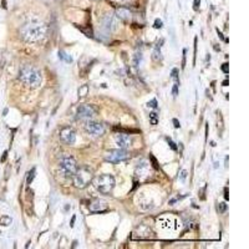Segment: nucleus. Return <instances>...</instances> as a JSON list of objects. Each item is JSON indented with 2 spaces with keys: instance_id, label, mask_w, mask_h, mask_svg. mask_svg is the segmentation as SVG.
Instances as JSON below:
<instances>
[{
  "instance_id": "obj_1",
  "label": "nucleus",
  "mask_w": 249,
  "mask_h": 249,
  "mask_svg": "<svg viewBox=\"0 0 249 249\" xmlns=\"http://www.w3.org/2000/svg\"><path fill=\"white\" fill-rule=\"evenodd\" d=\"M46 25L37 20H30L20 29V37L26 43H36L43 40L46 35Z\"/></svg>"
},
{
  "instance_id": "obj_2",
  "label": "nucleus",
  "mask_w": 249,
  "mask_h": 249,
  "mask_svg": "<svg viewBox=\"0 0 249 249\" xmlns=\"http://www.w3.org/2000/svg\"><path fill=\"white\" fill-rule=\"evenodd\" d=\"M19 80L31 89L41 85V72L32 65H24L19 71Z\"/></svg>"
},
{
  "instance_id": "obj_3",
  "label": "nucleus",
  "mask_w": 249,
  "mask_h": 249,
  "mask_svg": "<svg viewBox=\"0 0 249 249\" xmlns=\"http://www.w3.org/2000/svg\"><path fill=\"white\" fill-rule=\"evenodd\" d=\"M74 186L78 189H84L89 186L94 180V172L89 167H80L72 176Z\"/></svg>"
},
{
  "instance_id": "obj_4",
  "label": "nucleus",
  "mask_w": 249,
  "mask_h": 249,
  "mask_svg": "<svg viewBox=\"0 0 249 249\" xmlns=\"http://www.w3.org/2000/svg\"><path fill=\"white\" fill-rule=\"evenodd\" d=\"M94 186L100 193H110L115 187V177L112 174L109 173H103V174H100L96 178H94Z\"/></svg>"
},
{
  "instance_id": "obj_5",
  "label": "nucleus",
  "mask_w": 249,
  "mask_h": 249,
  "mask_svg": "<svg viewBox=\"0 0 249 249\" xmlns=\"http://www.w3.org/2000/svg\"><path fill=\"white\" fill-rule=\"evenodd\" d=\"M77 163L75 158L72 157H65L64 160L60 161V169H61V173L66 177H72L75 172L77 171Z\"/></svg>"
},
{
  "instance_id": "obj_6",
  "label": "nucleus",
  "mask_w": 249,
  "mask_h": 249,
  "mask_svg": "<svg viewBox=\"0 0 249 249\" xmlns=\"http://www.w3.org/2000/svg\"><path fill=\"white\" fill-rule=\"evenodd\" d=\"M97 115V111L91 105H80L76 110V118L81 121H89L92 120Z\"/></svg>"
},
{
  "instance_id": "obj_7",
  "label": "nucleus",
  "mask_w": 249,
  "mask_h": 249,
  "mask_svg": "<svg viewBox=\"0 0 249 249\" xmlns=\"http://www.w3.org/2000/svg\"><path fill=\"white\" fill-rule=\"evenodd\" d=\"M128 157V152L126 149L122 148H116V149H110L105 153V160L106 162H110V163H118L121 161H124Z\"/></svg>"
},
{
  "instance_id": "obj_8",
  "label": "nucleus",
  "mask_w": 249,
  "mask_h": 249,
  "mask_svg": "<svg viewBox=\"0 0 249 249\" xmlns=\"http://www.w3.org/2000/svg\"><path fill=\"white\" fill-rule=\"evenodd\" d=\"M85 130H86L87 133L91 135L92 137H100L105 133V127H103V124L100 123V122H96V121H91V120H89V121L86 122Z\"/></svg>"
},
{
  "instance_id": "obj_9",
  "label": "nucleus",
  "mask_w": 249,
  "mask_h": 249,
  "mask_svg": "<svg viewBox=\"0 0 249 249\" xmlns=\"http://www.w3.org/2000/svg\"><path fill=\"white\" fill-rule=\"evenodd\" d=\"M59 136L61 142H64L65 144H74L75 141H76V132L74 131V128L67 126L61 128Z\"/></svg>"
},
{
  "instance_id": "obj_10",
  "label": "nucleus",
  "mask_w": 249,
  "mask_h": 249,
  "mask_svg": "<svg viewBox=\"0 0 249 249\" xmlns=\"http://www.w3.org/2000/svg\"><path fill=\"white\" fill-rule=\"evenodd\" d=\"M115 141H116V144L118 146V148H122V149H127L132 146V137L126 135V133L116 135Z\"/></svg>"
},
{
  "instance_id": "obj_11",
  "label": "nucleus",
  "mask_w": 249,
  "mask_h": 249,
  "mask_svg": "<svg viewBox=\"0 0 249 249\" xmlns=\"http://www.w3.org/2000/svg\"><path fill=\"white\" fill-rule=\"evenodd\" d=\"M90 210L92 213H101V212L107 210V202L103 199H95L90 204Z\"/></svg>"
},
{
  "instance_id": "obj_12",
  "label": "nucleus",
  "mask_w": 249,
  "mask_h": 249,
  "mask_svg": "<svg viewBox=\"0 0 249 249\" xmlns=\"http://www.w3.org/2000/svg\"><path fill=\"white\" fill-rule=\"evenodd\" d=\"M116 18L124 23H128L132 19V11L127 8H117L116 9Z\"/></svg>"
},
{
  "instance_id": "obj_13",
  "label": "nucleus",
  "mask_w": 249,
  "mask_h": 249,
  "mask_svg": "<svg viewBox=\"0 0 249 249\" xmlns=\"http://www.w3.org/2000/svg\"><path fill=\"white\" fill-rule=\"evenodd\" d=\"M102 23H103V28H106L109 31H113V30H116V28H117V21H116L115 16H112V15L103 16Z\"/></svg>"
},
{
  "instance_id": "obj_14",
  "label": "nucleus",
  "mask_w": 249,
  "mask_h": 249,
  "mask_svg": "<svg viewBox=\"0 0 249 249\" xmlns=\"http://www.w3.org/2000/svg\"><path fill=\"white\" fill-rule=\"evenodd\" d=\"M148 169H149V164L144 161H141V163H138V166L136 167V174L141 177H146L148 174Z\"/></svg>"
},
{
  "instance_id": "obj_15",
  "label": "nucleus",
  "mask_w": 249,
  "mask_h": 249,
  "mask_svg": "<svg viewBox=\"0 0 249 249\" xmlns=\"http://www.w3.org/2000/svg\"><path fill=\"white\" fill-rule=\"evenodd\" d=\"M11 223H12V219L9 217V215H1V217H0V224H1V226L8 227V226H10Z\"/></svg>"
},
{
  "instance_id": "obj_16",
  "label": "nucleus",
  "mask_w": 249,
  "mask_h": 249,
  "mask_svg": "<svg viewBox=\"0 0 249 249\" xmlns=\"http://www.w3.org/2000/svg\"><path fill=\"white\" fill-rule=\"evenodd\" d=\"M59 57H60L61 60H64V61H66V62H69V64H70V62H72V57H71V56H69L67 54H66L65 51H62V50H61V51H59Z\"/></svg>"
},
{
  "instance_id": "obj_17",
  "label": "nucleus",
  "mask_w": 249,
  "mask_h": 249,
  "mask_svg": "<svg viewBox=\"0 0 249 249\" xmlns=\"http://www.w3.org/2000/svg\"><path fill=\"white\" fill-rule=\"evenodd\" d=\"M35 171H36V169H35V168H32L31 171L28 173V178H26V183H28V184H30L31 182H32V180L35 178Z\"/></svg>"
},
{
  "instance_id": "obj_18",
  "label": "nucleus",
  "mask_w": 249,
  "mask_h": 249,
  "mask_svg": "<svg viewBox=\"0 0 249 249\" xmlns=\"http://www.w3.org/2000/svg\"><path fill=\"white\" fill-rule=\"evenodd\" d=\"M87 91H89V86L84 85L82 87H80V90H78V96H85V95H87Z\"/></svg>"
},
{
  "instance_id": "obj_19",
  "label": "nucleus",
  "mask_w": 249,
  "mask_h": 249,
  "mask_svg": "<svg viewBox=\"0 0 249 249\" xmlns=\"http://www.w3.org/2000/svg\"><path fill=\"white\" fill-rule=\"evenodd\" d=\"M141 59H142V55H141V52H140V54H138V52L135 54V56H133V66H138Z\"/></svg>"
},
{
  "instance_id": "obj_20",
  "label": "nucleus",
  "mask_w": 249,
  "mask_h": 249,
  "mask_svg": "<svg viewBox=\"0 0 249 249\" xmlns=\"http://www.w3.org/2000/svg\"><path fill=\"white\" fill-rule=\"evenodd\" d=\"M149 120H151V123L152 124H157L158 120H157V113H156V112H151V113H149Z\"/></svg>"
},
{
  "instance_id": "obj_21",
  "label": "nucleus",
  "mask_w": 249,
  "mask_h": 249,
  "mask_svg": "<svg viewBox=\"0 0 249 249\" xmlns=\"http://www.w3.org/2000/svg\"><path fill=\"white\" fill-rule=\"evenodd\" d=\"M172 78H173V80H176L177 84L180 82V78H178V70L177 69H173L172 70Z\"/></svg>"
},
{
  "instance_id": "obj_22",
  "label": "nucleus",
  "mask_w": 249,
  "mask_h": 249,
  "mask_svg": "<svg viewBox=\"0 0 249 249\" xmlns=\"http://www.w3.org/2000/svg\"><path fill=\"white\" fill-rule=\"evenodd\" d=\"M218 210H219V213H224V212L227 210V204L226 203H219L218 204Z\"/></svg>"
},
{
  "instance_id": "obj_23",
  "label": "nucleus",
  "mask_w": 249,
  "mask_h": 249,
  "mask_svg": "<svg viewBox=\"0 0 249 249\" xmlns=\"http://www.w3.org/2000/svg\"><path fill=\"white\" fill-rule=\"evenodd\" d=\"M147 106H148V107H152V109H157V100H156V98L151 100V101L147 103Z\"/></svg>"
},
{
  "instance_id": "obj_24",
  "label": "nucleus",
  "mask_w": 249,
  "mask_h": 249,
  "mask_svg": "<svg viewBox=\"0 0 249 249\" xmlns=\"http://www.w3.org/2000/svg\"><path fill=\"white\" fill-rule=\"evenodd\" d=\"M149 160L152 161V163H153V167H155V169H158V168H160V166L157 164V160H156L152 155H149Z\"/></svg>"
},
{
  "instance_id": "obj_25",
  "label": "nucleus",
  "mask_w": 249,
  "mask_h": 249,
  "mask_svg": "<svg viewBox=\"0 0 249 249\" xmlns=\"http://www.w3.org/2000/svg\"><path fill=\"white\" fill-rule=\"evenodd\" d=\"M172 95H173V97H177V95H178V84H177V82L173 85V89H172Z\"/></svg>"
},
{
  "instance_id": "obj_26",
  "label": "nucleus",
  "mask_w": 249,
  "mask_h": 249,
  "mask_svg": "<svg viewBox=\"0 0 249 249\" xmlns=\"http://www.w3.org/2000/svg\"><path fill=\"white\" fill-rule=\"evenodd\" d=\"M153 26H155V29H161L162 26H163V24H162V21L160 19H156L155 20V25H153Z\"/></svg>"
},
{
  "instance_id": "obj_27",
  "label": "nucleus",
  "mask_w": 249,
  "mask_h": 249,
  "mask_svg": "<svg viewBox=\"0 0 249 249\" xmlns=\"http://www.w3.org/2000/svg\"><path fill=\"white\" fill-rule=\"evenodd\" d=\"M167 142H168V144L171 146V148L173 149V151H177V146H176V143H174L171 138H167Z\"/></svg>"
},
{
  "instance_id": "obj_28",
  "label": "nucleus",
  "mask_w": 249,
  "mask_h": 249,
  "mask_svg": "<svg viewBox=\"0 0 249 249\" xmlns=\"http://www.w3.org/2000/svg\"><path fill=\"white\" fill-rule=\"evenodd\" d=\"M172 121H173V124H174V127H176V128H180L181 127V123H180V121H178L177 118H173Z\"/></svg>"
},
{
  "instance_id": "obj_29",
  "label": "nucleus",
  "mask_w": 249,
  "mask_h": 249,
  "mask_svg": "<svg viewBox=\"0 0 249 249\" xmlns=\"http://www.w3.org/2000/svg\"><path fill=\"white\" fill-rule=\"evenodd\" d=\"M186 50H183V59H182V69H184L186 66Z\"/></svg>"
},
{
  "instance_id": "obj_30",
  "label": "nucleus",
  "mask_w": 249,
  "mask_h": 249,
  "mask_svg": "<svg viewBox=\"0 0 249 249\" xmlns=\"http://www.w3.org/2000/svg\"><path fill=\"white\" fill-rule=\"evenodd\" d=\"M222 71L224 74H228V64H223L222 65Z\"/></svg>"
},
{
  "instance_id": "obj_31",
  "label": "nucleus",
  "mask_w": 249,
  "mask_h": 249,
  "mask_svg": "<svg viewBox=\"0 0 249 249\" xmlns=\"http://www.w3.org/2000/svg\"><path fill=\"white\" fill-rule=\"evenodd\" d=\"M6 157H8V151H5V152L3 153V157H1V160H0V162H5Z\"/></svg>"
},
{
  "instance_id": "obj_32",
  "label": "nucleus",
  "mask_w": 249,
  "mask_h": 249,
  "mask_svg": "<svg viewBox=\"0 0 249 249\" xmlns=\"http://www.w3.org/2000/svg\"><path fill=\"white\" fill-rule=\"evenodd\" d=\"M187 177V171H182V174H181V181H184Z\"/></svg>"
},
{
  "instance_id": "obj_33",
  "label": "nucleus",
  "mask_w": 249,
  "mask_h": 249,
  "mask_svg": "<svg viewBox=\"0 0 249 249\" xmlns=\"http://www.w3.org/2000/svg\"><path fill=\"white\" fill-rule=\"evenodd\" d=\"M224 198H226L227 201H228V198H229V196H228V188H227V187L224 188Z\"/></svg>"
},
{
  "instance_id": "obj_34",
  "label": "nucleus",
  "mask_w": 249,
  "mask_h": 249,
  "mask_svg": "<svg viewBox=\"0 0 249 249\" xmlns=\"http://www.w3.org/2000/svg\"><path fill=\"white\" fill-rule=\"evenodd\" d=\"M198 4H199V0H194V9L198 10Z\"/></svg>"
},
{
  "instance_id": "obj_35",
  "label": "nucleus",
  "mask_w": 249,
  "mask_h": 249,
  "mask_svg": "<svg viewBox=\"0 0 249 249\" xmlns=\"http://www.w3.org/2000/svg\"><path fill=\"white\" fill-rule=\"evenodd\" d=\"M75 219H76V217H75V215H74V217H72V219H71V223H70V226H71V227H74V223H75Z\"/></svg>"
},
{
  "instance_id": "obj_36",
  "label": "nucleus",
  "mask_w": 249,
  "mask_h": 249,
  "mask_svg": "<svg viewBox=\"0 0 249 249\" xmlns=\"http://www.w3.org/2000/svg\"><path fill=\"white\" fill-rule=\"evenodd\" d=\"M227 85H228V81L226 80V81H224V82H223V86H227Z\"/></svg>"
}]
</instances>
